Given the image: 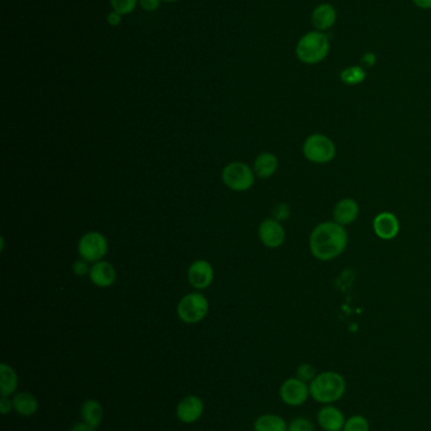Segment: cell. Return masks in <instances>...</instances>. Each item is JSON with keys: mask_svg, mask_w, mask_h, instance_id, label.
<instances>
[{"mask_svg": "<svg viewBox=\"0 0 431 431\" xmlns=\"http://www.w3.org/2000/svg\"><path fill=\"white\" fill-rule=\"evenodd\" d=\"M316 421L324 431H343L346 425V416L339 407L334 405H322L317 411Z\"/></svg>", "mask_w": 431, "mask_h": 431, "instance_id": "7c38bea8", "label": "cell"}, {"mask_svg": "<svg viewBox=\"0 0 431 431\" xmlns=\"http://www.w3.org/2000/svg\"><path fill=\"white\" fill-rule=\"evenodd\" d=\"M413 3L419 9H424V11L431 9V0H413Z\"/></svg>", "mask_w": 431, "mask_h": 431, "instance_id": "836d02e7", "label": "cell"}, {"mask_svg": "<svg viewBox=\"0 0 431 431\" xmlns=\"http://www.w3.org/2000/svg\"><path fill=\"white\" fill-rule=\"evenodd\" d=\"M274 216L277 221L287 220L289 216H290V208H289V206L285 204H277V206L274 207Z\"/></svg>", "mask_w": 431, "mask_h": 431, "instance_id": "83f0119b", "label": "cell"}, {"mask_svg": "<svg viewBox=\"0 0 431 431\" xmlns=\"http://www.w3.org/2000/svg\"><path fill=\"white\" fill-rule=\"evenodd\" d=\"M338 18V13L334 6L329 3H322L315 6V9L311 13V23L314 25L315 30L327 32L334 27Z\"/></svg>", "mask_w": 431, "mask_h": 431, "instance_id": "4fadbf2b", "label": "cell"}, {"mask_svg": "<svg viewBox=\"0 0 431 431\" xmlns=\"http://www.w3.org/2000/svg\"><path fill=\"white\" fill-rule=\"evenodd\" d=\"M289 424L286 420L274 413H265L255 419L253 424L255 431H287Z\"/></svg>", "mask_w": 431, "mask_h": 431, "instance_id": "44dd1931", "label": "cell"}, {"mask_svg": "<svg viewBox=\"0 0 431 431\" xmlns=\"http://www.w3.org/2000/svg\"><path fill=\"white\" fill-rule=\"evenodd\" d=\"M317 376V372H316L315 367L310 363H301L296 368V376L298 380L304 381V382L310 383L314 378Z\"/></svg>", "mask_w": 431, "mask_h": 431, "instance_id": "d4e9b609", "label": "cell"}, {"mask_svg": "<svg viewBox=\"0 0 431 431\" xmlns=\"http://www.w3.org/2000/svg\"><path fill=\"white\" fill-rule=\"evenodd\" d=\"M343 431H370V421L363 415H353L346 419Z\"/></svg>", "mask_w": 431, "mask_h": 431, "instance_id": "603a6c76", "label": "cell"}, {"mask_svg": "<svg viewBox=\"0 0 431 431\" xmlns=\"http://www.w3.org/2000/svg\"><path fill=\"white\" fill-rule=\"evenodd\" d=\"M310 397L320 405H334L346 395V382L344 377L335 371L317 373L309 383Z\"/></svg>", "mask_w": 431, "mask_h": 431, "instance_id": "7a4b0ae2", "label": "cell"}, {"mask_svg": "<svg viewBox=\"0 0 431 431\" xmlns=\"http://www.w3.org/2000/svg\"><path fill=\"white\" fill-rule=\"evenodd\" d=\"M330 41L328 36L320 30H311L298 39L296 44V57L305 65H317L328 57Z\"/></svg>", "mask_w": 431, "mask_h": 431, "instance_id": "3957f363", "label": "cell"}, {"mask_svg": "<svg viewBox=\"0 0 431 431\" xmlns=\"http://www.w3.org/2000/svg\"><path fill=\"white\" fill-rule=\"evenodd\" d=\"M367 77V72L360 66H351L344 68L340 73V80L348 86L362 84Z\"/></svg>", "mask_w": 431, "mask_h": 431, "instance_id": "7402d4cb", "label": "cell"}, {"mask_svg": "<svg viewBox=\"0 0 431 431\" xmlns=\"http://www.w3.org/2000/svg\"><path fill=\"white\" fill-rule=\"evenodd\" d=\"M122 14H119V13L116 12V11H111V12L107 15V22L111 27H116V25H119V24L122 23Z\"/></svg>", "mask_w": 431, "mask_h": 431, "instance_id": "4dcf8cb0", "label": "cell"}, {"mask_svg": "<svg viewBox=\"0 0 431 431\" xmlns=\"http://www.w3.org/2000/svg\"><path fill=\"white\" fill-rule=\"evenodd\" d=\"M258 237L268 249H277L285 242V230L276 218H267L258 227Z\"/></svg>", "mask_w": 431, "mask_h": 431, "instance_id": "8fae6325", "label": "cell"}, {"mask_svg": "<svg viewBox=\"0 0 431 431\" xmlns=\"http://www.w3.org/2000/svg\"><path fill=\"white\" fill-rule=\"evenodd\" d=\"M138 3L140 0H110V6L113 8V11H116L122 15H128L133 13Z\"/></svg>", "mask_w": 431, "mask_h": 431, "instance_id": "cb8c5ba5", "label": "cell"}, {"mask_svg": "<svg viewBox=\"0 0 431 431\" xmlns=\"http://www.w3.org/2000/svg\"><path fill=\"white\" fill-rule=\"evenodd\" d=\"M162 0H140V6L145 12H154L161 6Z\"/></svg>", "mask_w": 431, "mask_h": 431, "instance_id": "f1b7e54d", "label": "cell"}, {"mask_svg": "<svg viewBox=\"0 0 431 431\" xmlns=\"http://www.w3.org/2000/svg\"><path fill=\"white\" fill-rule=\"evenodd\" d=\"M13 408V400L11 397H6V396H1L0 397V411L3 415H8L11 413Z\"/></svg>", "mask_w": 431, "mask_h": 431, "instance_id": "f546056e", "label": "cell"}, {"mask_svg": "<svg viewBox=\"0 0 431 431\" xmlns=\"http://www.w3.org/2000/svg\"><path fill=\"white\" fill-rule=\"evenodd\" d=\"M287 431H315V425L306 418H296L290 421Z\"/></svg>", "mask_w": 431, "mask_h": 431, "instance_id": "484cf974", "label": "cell"}, {"mask_svg": "<svg viewBox=\"0 0 431 431\" xmlns=\"http://www.w3.org/2000/svg\"><path fill=\"white\" fill-rule=\"evenodd\" d=\"M89 277L97 287H110L116 282V270L108 261H97L92 263Z\"/></svg>", "mask_w": 431, "mask_h": 431, "instance_id": "9a60e30c", "label": "cell"}, {"mask_svg": "<svg viewBox=\"0 0 431 431\" xmlns=\"http://www.w3.org/2000/svg\"><path fill=\"white\" fill-rule=\"evenodd\" d=\"M362 65L365 67H373L377 63V56L373 52H365L362 57Z\"/></svg>", "mask_w": 431, "mask_h": 431, "instance_id": "1f68e13d", "label": "cell"}, {"mask_svg": "<svg viewBox=\"0 0 431 431\" xmlns=\"http://www.w3.org/2000/svg\"><path fill=\"white\" fill-rule=\"evenodd\" d=\"M304 156L308 161L315 164H325L335 156V145L328 137L322 134H312L305 140L303 146Z\"/></svg>", "mask_w": 431, "mask_h": 431, "instance_id": "52a82bcc", "label": "cell"}, {"mask_svg": "<svg viewBox=\"0 0 431 431\" xmlns=\"http://www.w3.org/2000/svg\"><path fill=\"white\" fill-rule=\"evenodd\" d=\"M373 230L380 239H395L400 232V222L394 213L382 212L375 218Z\"/></svg>", "mask_w": 431, "mask_h": 431, "instance_id": "5bb4252c", "label": "cell"}, {"mask_svg": "<svg viewBox=\"0 0 431 431\" xmlns=\"http://www.w3.org/2000/svg\"><path fill=\"white\" fill-rule=\"evenodd\" d=\"M310 250L316 258L330 261L340 256L348 245V232L336 222H322L310 235Z\"/></svg>", "mask_w": 431, "mask_h": 431, "instance_id": "6da1fadb", "label": "cell"}, {"mask_svg": "<svg viewBox=\"0 0 431 431\" xmlns=\"http://www.w3.org/2000/svg\"><path fill=\"white\" fill-rule=\"evenodd\" d=\"M97 429L95 427H92V426L89 425V424H86V423H76L75 425L70 429V431H95Z\"/></svg>", "mask_w": 431, "mask_h": 431, "instance_id": "d6a6232c", "label": "cell"}, {"mask_svg": "<svg viewBox=\"0 0 431 431\" xmlns=\"http://www.w3.org/2000/svg\"><path fill=\"white\" fill-rule=\"evenodd\" d=\"M109 251V242L103 234L97 231H90L81 236L78 244L80 258L90 263L102 261Z\"/></svg>", "mask_w": 431, "mask_h": 431, "instance_id": "8992f818", "label": "cell"}, {"mask_svg": "<svg viewBox=\"0 0 431 431\" xmlns=\"http://www.w3.org/2000/svg\"><path fill=\"white\" fill-rule=\"evenodd\" d=\"M80 413H81L83 421L92 426V427H95V429L102 425V423H103V406H102L100 402L94 400V399H87L83 402L81 408H80Z\"/></svg>", "mask_w": 431, "mask_h": 431, "instance_id": "d6986e66", "label": "cell"}, {"mask_svg": "<svg viewBox=\"0 0 431 431\" xmlns=\"http://www.w3.org/2000/svg\"><path fill=\"white\" fill-rule=\"evenodd\" d=\"M164 3H176L178 0H162Z\"/></svg>", "mask_w": 431, "mask_h": 431, "instance_id": "e575fe53", "label": "cell"}, {"mask_svg": "<svg viewBox=\"0 0 431 431\" xmlns=\"http://www.w3.org/2000/svg\"><path fill=\"white\" fill-rule=\"evenodd\" d=\"M279 168V159L272 153H262L255 158L253 164V172L255 177L261 180H268L277 172Z\"/></svg>", "mask_w": 431, "mask_h": 431, "instance_id": "ac0fdd59", "label": "cell"}, {"mask_svg": "<svg viewBox=\"0 0 431 431\" xmlns=\"http://www.w3.org/2000/svg\"><path fill=\"white\" fill-rule=\"evenodd\" d=\"M279 399L287 406H303L309 400V383L304 382L298 377H290L281 383L279 391Z\"/></svg>", "mask_w": 431, "mask_h": 431, "instance_id": "ba28073f", "label": "cell"}, {"mask_svg": "<svg viewBox=\"0 0 431 431\" xmlns=\"http://www.w3.org/2000/svg\"><path fill=\"white\" fill-rule=\"evenodd\" d=\"M209 311V300L199 292L188 293L177 304V316L183 323H200Z\"/></svg>", "mask_w": 431, "mask_h": 431, "instance_id": "277c9868", "label": "cell"}, {"mask_svg": "<svg viewBox=\"0 0 431 431\" xmlns=\"http://www.w3.org/2000/svg\"><path fill=\"white\" fill-rule=\"evenodd\" d=\"M221 180L231 191L245 192L255 185L253 168L242 162L229 163L221 172Z\"/></svg>", "mask_w": 431, "mask_h": 431, "instance_id": "5b68a950", "label": "cell"}, {"mask_svg": "<svg viewBox=\"0 0 431 431\" xmlns=\"http://www.w3.org/2000/svg\"><path fill=\"white\" fill-rule=\"evenodd\" d=\"M19 378L18 373L8 363L0 365V387H1V396L11 397L17 394L18 389Z\"/></svg>", "mask_w": 431, "mask_h": 431, "instance_id": "ffe728a7", "label": "cell"}, {"mask_svg": "<svg viewBox=\"0 0 431 431\" xmlns=\"http://www.w3.org/2000/svg\"><path fill=\"white\" fill-rule=\"evenodd\" d=\"M188 280L196 290H205L214 282V269L207 260H196L188 266Z\"/></svg>", "mask_w": 431, "mask_h": 431, "instance_id": "30bf717a", "label": "cell"}, {"mask_svg": "<svg viewBox=\"0 0 431 431\" xmlns=\"http://www.w3.org/2000/svg\"><path fill=\"white\" fill-rule=\"evenodd\" d=\"M73 270L76 275L85 276L90 274L92 266H90V263H89V261H86L84 258H80L79 260H76V261L73 263Z\"/></svg>", "mask_w": 431, "mask_h": 431, "instance_id": "4316f807", "label": "cell"}, {"mask_svg": "<svg viewBox=\"0 0 431 431\" xmlns=\"http://www.w3.org/2000/svg\"><path fill=\"white\" fill-rule=\"evenodd\" d=\"M204 401L199 396H185L183 400H180L176 406V416L180 423L183 424H194L198 420L201 419L204 413Z\"/></svg>", "mask_w": 431, "mask_h": 431, "instance_id": "9c48e42d", "label": "cell"}, {"mask_svg": "<svg viewBox=\"0 0 431 431\" xmlns=\"http://www.w3.org/2000/svg\"><path fill=\"white\" fill-rule=\"evenodd\" d=\"M359 215V206L352 198H344L335 204L333 210L334 222L341 226H348L357 220Z\"/></svg>", "mask_w": 431, "mask_h": 431, "instance_id": "2e32d148", "label": "cell"}, {"mask_svg": "<svg viewBox=\"0 0 431 431\" xmlns=\"http://www.w3.org/2000/svg\"><path fill=\"white\" fill-rule=\"evenodd\" d=\"M12 400L14 411L23 418H31L33 415H36L40 408V402L37 400L36 396L27 391L17 392L13 396Z\"/></svg>", "mask_w": 431, "mask_h": 431, "instance_id": "e0dca14e", "label": "cell"}]
</instances>
